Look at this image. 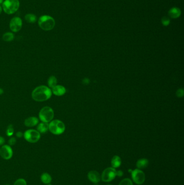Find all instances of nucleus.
<instances>
[{
  "instance_id": "f257e3e1",
  "label": "nucleus",
  "mask_w": 184,
  "mask_h": 185,
  "mask_svg": "<svg viewBox=\"0 0 184 185\" xmlns=\"http://www.w3.org/2000/svg\"><path fill=\"white\" fill-rule=\"evenodd\" d=\"M51 88L47 85H41L36 87L31 92V97L37 102H44L50 99L52 96Z\"/></svg>"
},
{
  "instance_id": "f03ea898",
  "label": "nucleus",
  "mask_w": 184,
  "mask_h": 185,
  "mask_svg": "<svg viewBox=\"0 0 184 185\" xmlns=\"http://www.w3.org/2000/svg\"><path fill=\"white\" fill-rule=\"evenodd\" d=\"M38 24L43 31H50L54 29L55 26V21L51 16L44 15L39 18Z\"/></svg>"
},
{
  "instance_id": "7ed1b4c3",
  "label": "nucleus",
  "mask_w": 184,
  "mask_h": 185,
  "mask_svg": "<svg viewBox=\"0 0 184 185\" xmlns=\"http://www.w3.org/2000/svg\"><path fill=\"white\" fill-rule=\"evenodd\" d=\"M65 130L64 123L59 120H54L49 123V131L54 135H61Z\"/></svg>"
},
{
  "instance_id": "20e7f679",
  "label": "nucleus",
  "mask_w": 184,
  "mask_h": 185,
  "mask_svg": "<svg viewBox=\"0 0 184 185\" xmlns=\"http://www.w3.org/2000/svg\"><path fill=\"white\" fill-rule=\"evenodd\" d=\"M19 7V0H5L2 3V9L7 14H13Z\"/></svg>"
},
{
  "instance_id": "39448f33",
  "label": "nucleus",
  "mask_w": 184,
  "mask_h": 185,
  "mask_svg": "<svg viewBox=\"0 0 184 185\" xmlns=\"http://www.w3.org/2000/svg\"><path fill=\"white\" fill-rule=\"evenodd\" d=\"M39 119L41 121L45 123H49L54 117V110L49 106L43 107L39 112Z\"/></svg>"
},
{
  "instance_id": "423d86ee",
  "label": "nucleus",
  "mask_w": 184,
  "mask_h": 185,
  "mask_svg": "<svg viewBox=\"0 0 184 185\" xmlns=\"http://www.w3.org/2000/svg\"><path fill=\"white\" fill-rule=\"evenodd\" d=\"M24 139L28 143H34L38 142L41 138V133L35 129L27 130L23 134Z\"/></svg>"
},
{
  "instance_id": "0eeeda50",
  "label": "nucleus",
  "mask_w": 184,
  "mask_h": 185,
  "mask_svg": "<svg viewBox=\"0 0 184 185\" xmlns=\"http://www.w3.org/2000/svg\"><path fill=\"white\" fill-rule=\"evenodd\" d=\"M116 169L113 167H108L105 169L101 174V179L105 183L113 180L116 176Z\"/></svg>"
},
{
  "instance_id": "6e6552de",
  "label": "nucleus",
  "mask_w": 184,
  "mask_h": 185,
  "mask_svg": "<svg viewBox=\"0 0 184 185\" xmlns=\"http://www.w3.org/2000/svg\"><path fill=\"white\" fill-rule=\"evenodd\" d=\"M132 180L137 185H142L145 181V174L139 169H136L131 172Z\"/></svg>"
},
{
  "instance_id": "1a4fd4ad",
  "label": "nucleus",
  "mask_w": 184,
  "mask_h": 185,
  "mask_svg": "<svg viewBox=\"0 0 184 185\" xmlns=\"http://www.w3.org/2000/svg\"><path fill=\"white\" fill-rule=\"evenodd\" d=\"M22 20L19 17H14L10 21V29L14 33H17L20 31L22 28Z\"/></svg>"
},
{
  "instance_id": "9d476101",
  "label": "nucleus",
  "mask_w": 184,
  "mask_h": 185,
  "mask_svg": "<svg viewBox=\"0 0 184 185\" xmlns=\"http://www.w3.org/2000/svg\"><path fill=\"white\" fill-rule=\"evenodd\" d=\"M13 155V151L10 146L3 145L0 148V156L5 160H9Z\"/></svg>"
},
{
  "instance_id": "9b49d317",
  "label": "nucleus",
  "mask_w": 184,
  "mask_h": 185,
  "mask_svg": "<svg viewBox=\"0 0 184 185\" xmlns=\"http://www.w3.org/2000/svg\"><path fill=\"white\" fill-rule=\"evenodd\" d=\"M89 180L94 183H97L101 180V176L99 173L96 171H91L87 174Z\"/></svg>"
},
{
  "instance_id": "f8f14e48",
  "label": "nucleus",
  "mask_w": 184,
  "mask_h": 185,
  "mask_svg": "<svg viewBox=\"0 0 184 185\" xmlns=\"http://www.w3.org/2000/svg\"><path fill=\"white\" fill-rule=\"evenodd\" d=\"M39 123V119L35 116H31L24 120V125L28 127H33Z\"/></svg>"
},
{
  "instance_id": "ddd939ff",
  "label": "nucleus",
  "mask_w": 184,
  "mask_h": 185,
  "mask_svg": "<svg viewBox=\"0 0 184 185\" xmlns=\"http://www.w3.org/2000/svg\"><path fill=\"white\" fill-rule=\"evenodd\" d=\"M51 89L52 94L58 96H62L65 94V93L66 92V89L63 85H57Z\"/></svg>"
},
{
  "instance_id": "4468645a",
  "label": "nucleus",
  "mask_w": 184,
  "mask_h": 185,
  "mask_svg": "<svg viewBox=\"0 0 184 185\" xmlns=\"http://www.w3.org/2000/svg\"><path fill=\"white\" fill-rule=\"evenodd\" d=\"M181 15V10L177 7L172 8L168 11V15L172 19L178 18Z\"/></svg>"
},
{
  "instance_id": "2eb2a0df",
  "label": "nucleus",
  "mask_w": 184,
  "mask_h": 185,
  "mask_svg": "<svg viewBox=\"0 0 184 185\" xmlns=\"http://www.w3.org/2000/svg\"><path fill=\"white\" fill-rule=\"evenodd\" d=\"M149 160L145 158L139 159L136 163V166L138 169L142 170L147 168L149 165Z\"/></svg>"
},
{
  "instance_id": "dca6fc26",
  "label": "nucleus",
  "mask_w": 184,
  "mask_h": 185,
  "mask_svg": "<svg viewBox=\"0 0 184 185\" xmlns=\"http://www.w3.org/2000/svg\"><path fill=\"white\" fill-rule=\"evenodd\" d=\"M41 180L43 183H44L45 185H48L51 183L52 177L48 173H47V172L43 173L41 176Z\"/></svg>"
},
{
  "instance_id": "f3484780",
  "label": "nucleus",
  "mask_w": 184,
  "mask_h": 185,
  "mask_svg": "<svg viewBox=\"0 0 184 185\" xmlns=\"http://www.w3.org/2000/svg\"><path fill=\"white\" fill-rule=\"evenodd\" d=\"M49 130V123L42 122L38 124L37 131L40 133H45Z\"/></svg>"
},
{
  "instance_id": "a211bd4d",
  "label": "nucleus",
  "mask_w": 184,
  "mask_h": 185,
  "mask_svg": "<svg viewBox=\"0 0 184 185\" xmlns=\"http://www.w3.org/2000/svg\"><path fill=\"white\" fill-rule=\"evenodd\" d=\"M111 163L112 167H113L114 169H116V168L119 167L121 165L122 160L119 156L115 155L111 160Z\"/></svg>"
},
{
  "instance_id": "6ab92c4d",
  "label": "nucleus",
  "mask_w": 184,
  "mask_h": 185,
  "mask_svg": "<svg viewBox=\"0 0 184 185\" xmlns=\"http://www.w3.org/2000/svg\"><path fill=\"white\" fill-rule=\"evenodd\" d=\"M25 20L27 22L30 24H34L37 21V17L35 15L33 14H27L25 15Z\"/></svg>"
},
{
  "instance_id": "aec40b11",
  "label": "nucleus",
  "mask_w": 184,
  "mask_h": 185,
  "mask_svg": "<svg viewBox=\"0 0 184 185\" xmlns=\"http://www.w3.org/2000/svg\"><path fill=\"white\" fill-rule=\"evenodd\" d=\"M57 80L56 78L54 75L50 76L48 80V87L50 88H53L55 85H57Z\"/></svg>"
},
{
  "instance_id": "412c9836",
  "label": "nucleus",
  "mask_w": 184,
  "mask_h": 185,
  "mask_svg": "<svg viewBox=\"0 0 184 185\" xmlns=\"http://www.w3.org/2000/svg\"><path fill=\"white\" fill-rule=\"evenodd\" d=\"M3 41L6 42H10L14 39V35L11 32H7L3 34L2 36Z\"/></svg>"
},
{
  "instance_id": "4be33fe9",
  "label": "nucleus",
  "mask_w": 184,
  "mask_h": 185,
  "mask_svg": "<svg viewBox=\"0 0 184 185\" xmlns=\"http://www.w3.org/2000/svg\"><path fill=\"white\" fill-rule=\"evenodd\" d=\"M14 133V127L12 125H10L8 127L7 131H6V134L8 136H12Z\"/></svg>"
},
{
  "instance_id": "5701e85b",
  "label": "nucleus",
  "mask_w": 184,
  "mask_h": 185,
  "mask_svg": "<svg viewBox=\"0 0 184 185\" xmlns=\"http://www.w3.org/2000/svg\"><path fill=\"white\" fill-rule=\"evenodd\" d=\"M119 185H133L132 180L129 179V178H126L123 179V180L121 181L119 183Z\"/></svg>"
},
{
  "instance_id": "b1692460",
  "label": "nucleus",
  "mask_w": 184,
  "mask_h": 185,
  "mask_svg": "<svg viewBox=\"0 0 184 185\" xmlns=\"http://www.w3.org/2000/svg\"><path fill=\"white\" fill-rule=\"evenodd\" d=\"M14 185H27V183L25 179L20 178L15 181Z\"/></svg>"
},
{
  "instance_id": "393cba45",
  "label": "nucleus",
  "mask_w": 184,
  "mask_h": 185,
  "mask_svg": "<svg viewBox=\"0 0 184 185\" xmlns=\"http://www.w3.org/2000/svg\"><path fill=\"white\" fill-rule=\"evenodd\" d=\"M161 24H163L164 26H168L170 24V20L168 17H163L161 19Z\"/></svg>"
},
{
  "instance_id": "a878e982",
  "label": "nucleus",
  "mask_w": 184,
  "mask_h": 185,
  "mask_svg": "<svg viewBox=\"0 0 184 185\" xmlns=\"http://www.w3.org/2000/svg\"><path fill=\"white\" fill-rule=\"evenodd\" d=\"M16 143V139L14 137H12L8 141V143L10 146L15 145Z\"/></svg>"
},
{
  "instance_id": "bb28decb",
  "label": "nucleus",
  "mask_w": 184,
  "mask_h": 185,
  "mask_svg": "<svg viewBox=\"0 0 184 185\" xmlns=\"http://www.w3.org/2000/svg\"><path fill=\"white\" fill-rule=\"evenodd\" d=\"M177 95L179 97H182V96L184 95V91L182 89H179L177 91Z\"/></svg>"
},
{
  "instance_id": "cd10ccee",
  "label": "nucleus",
  "mask_w": 184,
  "mask_h": 185,
  "mask_svg": "<svg viewBox=\"0 0 184 185\" xmlns=\"http://www.w3.org/2000/svg\"><path fill=\"white\" fill-rule=\"evenodd\" d=\"M123 174H124L123 172L121 170L116 171V176H118L119 177H122L123 176Z\"/></svg>"
},
{
  "instance_id": "c85d7f7f",
  "label": "nucleus",
  "mask_w": 184,
  "mask_h": 185,
  "mask_svg": "<svg viewBox=\"0 0 184 185\" xmlns=\"http://www.w3.org/2000/svg\"><path fill=\"white\" fill-rule=\"evenodd\" d=\"M5 143V138L0 136V146H2L4 145V143Z\"/></svg>"
},
{
  "instance_id": "c756f323",
  "label": "nucleus",
  "mask_w": 184,
  "mask_h": 185,
  "mask_svg": "<svg viewBox=\"0 0 184 185\" xmlns=\"http://www.w3.org/2000/svg\"><path fill=\"white\" fill-rule=\"evenodd\" d=\"M16 135L17 138H21L23 136V134L21 132H18L16 134Z\"/></svg>"
},
{
  "instance_id": "7c9ffc66",
  "label": "nucleus",
  "mask_w": 184,
  "mask_h": 185,
  "mask_svg": "<svg viewBox=\"0 0 184 185\" xmlns=\"http://www.w3.org/2000/svg\"><path fill=\"white\" fill-rule=\"evenodd\" d=\"M3 92H4V91H3L2 89L0 88V95H2L3 93Z\"/></svg>"
},
{
  "instance_id": "2f4dec72",
  "label": "nucleus",
  "mask_w": 184,
  "mask_h": 185,
  "mask_svg": "<svg viewBox=\"0 0 184 185\" xmlns=\"http://www.w3.org/2000/svg\"><path fill=\"white\" fill-rule=\"evenodd\" d=\"M2 12V7L0 5V15L1 14Z\"/></svg>"
},
{
  "instance_id": "473e14b6",
  "label": "nucleus",
  "mask_w": 184,
  "mask_h": 185,
  "mask_svg": "<svg viewBox=\"0 0 184 185\" xmlns=\"http://www.w3.org/2000/svg\"><path fill=\"white\" fill-rule=\"evenodd\" d=\"M3 2H4L3 0H0V5H1V4H2Z\"/></svg>"
},
{
  "instance_id": "72a5a7b5",
  "label": "nucleus",
  "mask_w": 184,
  "mask_h": 185,
  "mask_svg": "<svg viewBox=\"0 0 184 185\" xmlns=\"http://www.w3.org/2000/svg\"><path fill=\"white\" fill-rule=\"evenodd\" d=\"M51 185V184H50H50H48V185Z\"/></svg>"
},
{
  "instance_id": "f704fd0d",
  "label": "nucleus",
  "mask_w": 184,
  "mask_h": 185,
  "mask_svg": "<svg viewBox=\"0 0 184 185\" xmlns=\"http://www.w3.org/2000/svg\"><path fill=\"white\" fill-rule=\"evenodd\" d=\"M9 185V184H6V185Z\"/></svg>"
},
{
  "instance_id": "c9c22d12",
  "label": "nucleus",
  "mask_w": 184,
  "mask_h": 185,
  "mask_svg": "<svg viewBox=\"0 0 184 185\" xmlns=\"http://www.w3.org/2000/svg\"></svg>"
},
{
  "instance_id": "e433bc0d",
  "label": "nucleus",
  "mask_w": 184,
  "mask_h": 185,
  "mask_svg": "<svg viewBox=\"0 0 184 185\" xmlns=\"http://www.w3.org/2000/svg\"></svg>"
}]
</instances>
